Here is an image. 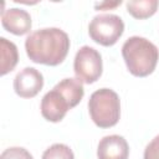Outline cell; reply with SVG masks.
<instances>
[{
    "label": "cell",
    "mask_w": 159,
    "mask_h": 159,
    "mask_svg": "<svg viewBox=\"0 0 159 159\" xmlns=\"http://www.w3.org/2000/svg\"><path fill=\"white\" fill-rule=\"evenodd\" d=\"M25 50L32 62L57 66L65 61L68 53L70 37L63 30L57 27L40 29L27 36Z\"/></svg>",
    "instance_id": "1"
},
{
    "label": "cell",
    "mask_w": 159,
    "mask_h": 159,
    "mask_svg": "<svg viewBox=\"0 0 159 159\" xmlns=\"http://www.w3.org/2000/svg\"><path fill=\"white\" fill-rule=\"evenodd\" d=\"M122 56L128 71L133 76L147 77L157 67L159 50L149 40L140 36H132L123 43Z\"/></svg>",
    "instance_id": "2"
},
{
    "label": "cell",
    "mask_w": 159,
    "mask_h": 159,
    "mask_svg": "<svg viewBox=\"0 0 159 159\" xmlns=\"http://www.w3.org/2000/svg\"><path fill=\"white\" fill-rule=\"evenodd\" d=\"M88 112L93 123L99 128L116 125L120 117V101L111 88H101L93 92L88 101Z\"/></svg>",
    "instance_id": "3"
},
{
    "label": "cell",
    "mask_w": 159,
    "mask_h": 159,
    "mask_svg": "<svg viewBox=\"0 0 159 159\" xmlns=\"http://www.w3.org/2000/svg\"><path fill=\"white\" fill-rule=\"evenodd\" d=\"M124 32L123 20L114 14H101L92 19L88 26L89 37L102 45L113 46Z\"/></svg>",
    "instance_id": "4"
},
{
    "label": "cell",
    "mask_w": 159,
    "mask_h": 159,
    "mask_svg": "<svg viewBox=\"0 0 159 159\" xmlns=\"http://www.w3.org/2000/svg\"><path fill=\"white\" fill-rule=\"evenodd\" d=\"M73 71L76 78L82 83H94L97 80H99L103 71L101 53L93 47L82 46L75 56Z\"/></svg>",
    "instance_id": "5"
},
{
    "label": "cell",
    "mask_w": 159,
    "mask_h": 159,
    "mask_svg": "<svg viewBox=\"0 0 159 159\" xmlns=\"http://www.w3.org/2000/svg\"><path fill=\"white\" fill-rule=\"evenodd\" d=\"M70 109H72L70 102L55 87L48 91L41 99V114L48 122H61Z\"/></svg>",
    "instance_id": "6"
},
{
    "label": "cell",
    "mask_w": 159,
    "mask_h": 159,
    "mask_svg": "<svg viewBox=\"0 0 159 159\" xmlns=\"http://www.w3.org/2000/svg\"><path fill=\"white\" fill-rule=\"evenodd\" d=\"M43 87V76L34 67H25L14 78V91L21 98L35 97Z\"/></svg>",
    "instance_id": "7"
},
{
    "label": "cell",
    "mask_w": 159,
    "mask_h": 159,
    "mask_svg": "<svg viewBox=\"0 0 159 159\" xmlns=\"http://www.w3.org/2000/svg\"><path fill=\"white\" fill-rule=\"evenodd\" d=\"M1 24L6 31L16 36L27 34L32 26L30 14L26 10L17 7L1 10Z\"/></svg>",
    "instance_id": "8"
},
{
    "label": "cell",
    "mask_w": 159,
    "mask_h": 159,
    "mask_svg": "<svg viewBox=\"0 0 159 159\" xmlns=\"http://www.w3.org/2000/svg\"><path fill=\"white\" fill-rule=\"evenodd\" d=\"M129 145L127 140L118 134L103 137L97 147L98 159H128Z\"/></svg>",
    "instance_id": "9"
},
{
    "label": "cell",
    "mask_w": 159,
    "mask_h": 159,
    "mask_svg": "<svg viewBox=\"0 0 159 159\" xmlns=\"http://www.w3.org/2000/svg\"><path fill=\"white\" fill-rule=\"evenodd\" d=\"M55 88L58 89L66 97V99L70 102L72 108L76 107L82 101L84 94L83 84L77 78H63L55 86Z\"/></svg>",
    "instance_id": "10"
},
{
    "label": "cell",
    "mask_w": 159,
    "mask_h": 159,
    "mask_svg": "<svg viewBox=\"0 0 159 159\" xmlns=\"http://www.w3.org/2000/svg\"><path fill=\"white\" fill-rule=\"evenodd\" d=\"M0 53H1V66L0 73L5 76L6 73L11 72L19 61V52L17 47L14 42L9 41L5 37H0Z\"/></svg>",
    "instance_id": "11"
},
{
    "label": "cell",
    "mask_w": 159,
    "mask_h": 159,
    "mask_svg": "<svg viewBox=\"0 0 159 159\" xmlns=\"http://www.w3.org/2000/svg\"><path fill=\"white\" fill-rule=\"evenodd\" d=\"M158 0H132L127 2V11L138 20L148 19L157 12Z\"/></svg>",
    "instance_id": "12"
},
{
    "label": "cell",
    "mask_w": 159,
    "mask_h": 159,
    "mask_svg": "<svg viewBox=\"0 0 159 159\" xmlns=\"http://www.w3.org/2000/svg\"><path fill=\"white\" fill-rule=\"evenodd\" d=\"M42 159H75L72 149L62 143H56L48 147L43 154Z\"/></svg>",
    "instance_id": "13"
},
{
    "label": "cell",
    "mask_w": 159,
    "mask_h": 159,
    "mask_svg": "<svg viewBox=\"0 0 159 159\" xmlns=\"http://www.w3.org/2000/svg\"><path fill=\"white\" fill-rule=\"evenodd\" d=\"M0 159H34V157L22 147H10L1 153Z\"/></svg>",
    "instance_id": "14"
},
{
    "label": "cell",
    "mask_w": 159,
    "mask_h": 159,
    "mask_svg": "<svg viewBox=\"0 0 159 159\" xmlns=\"http://www.w3.org/2000/svg\"><path fill=\"white\" fill-rule=\"evenodd\" d=\"M144 159H159V135H157L144 149Z\"/></svg>",
    "instance_id": "15"
},
{
    "label": "cell",
    "mask_w": 159,
    "mask_h": 159,
    "mask_svg": "<svg viewBox=\"0 0 159 159\" xmlns=\"http://www.w3.org/2000/svg\"><path fill=\"white\" fill-rule=\"evenodd\" d=\"M122 4V1L119 0V1H116V2H99V4H94V6H96V9H101V10H106V9H111V7H116V6H118V5H120Z\"/></svg>",
    "instance_id": "16"
}]
</instances>
